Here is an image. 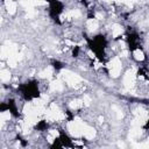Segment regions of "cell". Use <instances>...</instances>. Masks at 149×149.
Returning a JSON list of instances; mask_svg holds the SVG:
<instances>
[{
  "label": "cell",
  "instance_id": "obj_1",
  "mask_svg": "<svg viewBox=\"0 0 149 149\" xmlns=\"http://www.w3.org/2000/svg\"><path fill=\"white\" fill-rule=\"evenodd\" d=\"M85 38L87 40L88 47L94 51V54H95L100 59H102L104 49H105V47H106V40H105V37H104L102 35H98V36H95L94 38L90 40V38H87L86 35H85Z\"/></svg>",
  "mask_w": 149,
  "mask_h": 149
},
{
  "label": "cell",
  "instance_id": "obj_4",
  "mask_svg": "<svg viewBox=\"0 0 149 149\" xmlns=\"http://www.w3.org/2000/svg\"><path fill=\"white\" fill-rule=\"evenodd\" d=\"M137 35L136 34H132V35H129L128 36V43H129V49L133 51L134 49H136V48H140L139 47V44H137Z\"/></svg>",
  "mask_w": 149,
  "mask_h": 149
},
{
  "label": "cell",
  "instance_id": "obj_6",
  "mask_svg": "<svg viewBox=\"0 0 149 149\" xmlns=\"http://www.w3.org/2000/svg\"><path fill=\"white\" fill-rule=\"evenodd\" d=\"M59 139H61V141H62V144H63V146H65V147H72V142H71L70 137H69L65 133L61 132V136H59Z\"/></svg>",
  "mask_w": 149,
  "mask_h": 149
},
{
  "label": "cell",
  "instance_id": "obj_10",
  "mask_svg": "<svg viewBox=\"0 0 149 149\" xmlns=\"http://www.w3.org/2000/svg\"><path fill=\"white\" fill-rule=\"evenodd\" d=\"M6 109H8V104L1 102V105H0V111H1V112H5Z\"/></svg>",
  "mask_w": 149,
  "mask_h": 149
},
{
  "label": "cell",
  "instance_id": "obj_12",
  "mask_svg": "<svg viewBox=\"0 0 149 149\" xmlns=\"http://www.w3.org/2000/svg\"><path fill=\"white\" fill-rule=\"evenodd\" d=\"M149 128V120H148V122H147V125L144 126V129H148Z\"/></svg>",
  "mask_w": 149,
  "mask_h": 149
},
{
  "label": "cell",
  "instance_id": "obj_2",
  "mask_svg": "<svg viewBox=\"0 0 149 149\" xmlns=\"http://www.w3.org/2000/svg\"><path fill=\"white\" fill-rule=\"evenodd\" d=\"M19 88L21 90L24 100H31L33 98L40 97V92H38V88H37V81L36 80H33V81H29L27 84H23Z\"/></svg>",
  "mask_w": 149,
  "mask_h": 149
},
{
  "label": "cell",
  "instance_id": "obj_3",
  "mask_svg": "<svg viewBox=\"0 0 149 149\" xmlns=\"http://www.w3.org/2000/svg\"><path fill=\"white\" fill-rule=\"evenodd\" d=\"M49 3H50V8H49L50 16H51V19H54V21L57 24H59L61 21L58 20V15L63 12V8H64L63 2H61V1H50Z\"/></svg>",
  "mask_w": 149,
  "mask_h": 149
},
{
  "label": "cell",
  "instance_id": "obj_8",
  "mask_svg": "<svg viewBox=\"0 0 149 149\" xmlns=\"http://www.w3.org/2000/svg\"><path fill=\"white\" fill-rule=\"evenodd\" d=\"M35 128H36L37 130H45V129L48 128V123H47V121L42 120V121H40V122L36 125Z\"/></svg>",
  "mask_w": 149,
  "mask_h": 149
},
{
  "label": "cell",
  "instance_id": "obj_7",
  "mask_svg": "<svg viewBox=\"0 0 149 149\" xmlns=\"http://www.w3.org/2000/svg\"><path fill=\"white\" fill-rule=\"evenodd\" d=\"M50 149H63V144H62V141H61L59 137L54 141V143L51 144Z\"/></svg>",
  "mask_w": 149,
  "mask_h": 149
},
{
  "label": "cell",
  "instance_id": "obj_11",
  "mask_svg": "<svg viewBox=\"0 0 149 149\" xmlns=\"http://www.w3.org/2000/svg\"><path fill=\"white\" fill-rule=\"evenodd\" d=\"M78 52H79V47H74V49H73V51H72L73 57H77V56H78Z\"/></svg>",
  "mask_w": 149,
  "mask_h": 149
},
{
  "label": "cell",
  "instance_id": "obj_9",
  "mask_svg": "<svg viewBox=\"0 0 149 149\" xmlns=\"http://www.w3.org/2000/svg\"><path fill=\"white\" fill-rule=\"evenodd\" d=\"M52 66H54L56 70H61V69L64 66V64L61 63V62H58V61H54V62H52Z\"/></svg>",
  "mask_w": 149,
  "mask_h": 149
},
{
  "label": "cell",
  "instance_id": "obj_5",
  "mask_svg": "<svg viewBox=\"0 0 149 149\" xmlns=\"http://www.w3.org/2000/svg\"><path fill=\"white\" fill-rule=\"evenodd\" d=\"M7 104H8V111L12 113V115H14L15 118H19V112H17V108H16L15 101H14L13 99H9Z\"/></svg>",
  "mask_w": 149,
  "mask_h": 149
}]
</instances>
